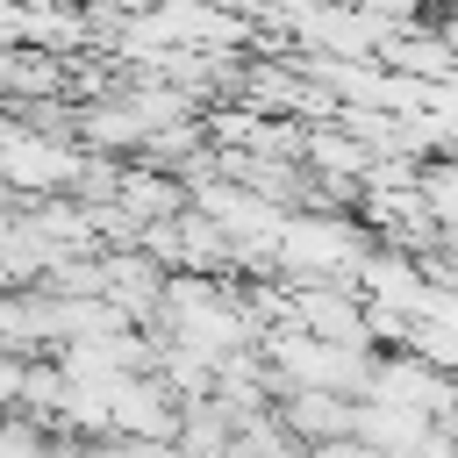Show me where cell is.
Returning <instances> with one entry per match:
<instances>
[{
    "label": "cell",
    "instance_id": "cell-1",
    "mask_svg": "<svg viewBox=\"0 0 458 458\" xmlns=\"http://www.w3.org/2000/svg\"><path fill=\"white\" fill-rule=\"evenodd\" d=\"M272 258L286 265V279H358L372 258V236L344 215H286Z\"/></svg>",
    "mask_w": 458,
    "mask_h": 458
},
{
    "label": "cell",
    "instance_id": "cell-2",
    "mask_svg": "<svg viewBox=\"0 0 458 458\" xmlns=\"http://www.w3.org/2000/svg\"><path fill=\"white\" fill-rule=\"evenodd\" d=\"M358 415H365L358 394H329V386H286V394H279V422H286L308 451L358 437Z\"/></svg>",
    "mask_w": 458,
    "mask_h": 458
},
{
    "label": "cell",
    "instance_id": "cell-3",
    "mask_svg": "<svg viewBox=\"0 0 458 458\" xmlns=\"http://www.w3.org/2000/svg\"><path fill=\"white\" fill-rule=\"evenodd\" d=\"M79 172H93L79 150L36 143V136H29V122H14V136H7V179H14L21 193H57V186H72V193H79Z\"/></svg>",
    "mask_w": 458,
    "mask_h": 458
},
{
    "label": "cell",
    "instance_id": "cell-4",
    "mask_svg": "<svg viewBox=\"0 0 458 458\" xmlns=\"http://www.w3.org/2000/svg\"><path fill=\"white\" fill-rule=\"evenodd\" d=\"M415 193H422V215H429L437 229H458V157L429 165V172L415 179Z\"/></svg>",
    "mask_w": 458,
    "mask_h": 458
}]
</instances>
